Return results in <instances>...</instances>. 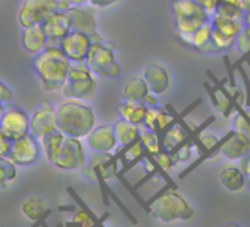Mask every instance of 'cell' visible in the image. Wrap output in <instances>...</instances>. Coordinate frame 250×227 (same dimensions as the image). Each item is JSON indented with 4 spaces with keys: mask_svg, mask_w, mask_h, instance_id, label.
Returning <instances> with one entry per match:
<instances>
[{
    "mask_svg": "<svg viewBox=\"0 0 250 227\" xmlns=\"http://www.w3.org/2000/svg\"><path fill=\"white\" fill-rule=\"evenodd\" d=\"M96 126L93 108L78 99H66L56 106V129L69 137L84 139Z\"/></svg>",
    "mask_w": 250,
    "mask_h": 227,
    "instance_id": "cell-1",
    "label": "cell"
},
{
    "mask_svg": "<svg viewBox=\"0 0 250 227\" xmlns=\"http://www.w3.org/2000/svg\"><path fill=\"white\" fill-rule=\"evenodd\" d=\"M71 61L63 55L58 45H47L33 61L34 71L44 91H61L66 81V74Z\"/></svg>",
    "mask_w": 250,
    "mask_h": 227,
    "instance_id": "cell-2",
    "label": "cell"
},
{
    "mask_svg": "<svg viewBox=\"0 0 250 227\" xmlns=\"http://www.w3.org/2000/svg\"><path fill=\"white\" fill-rule=\"evenodd\" d=\"M149 212L155 220L164 224L188 221L194 217V208L190 201L174 189H167L158 195L150 202Z\"/></svg>",
    "mask_w": 250,
    "mask_h": 227,
    "instance_id": "cell-3",
    "label": "cell"
},
{
    "mask_svg": "<svg viewBox=\"0 0 250 227\" xmlns=\"http://www.w3.org/2000/svg\"><path fill=\"white\" fill-rule=\"evenodd\" d=\"M172 17L175 30L180 39L190 36L199 27L210 21V15L196 2V0H174Z\"/></svg>",
    "mask_w": 250,
    "mask_h": 227,
    "instance_id": "cell-4",
    "label": "cell"
},
{
    "mask_svg": "<svg viewBox=\"0 0 250 227\" xmlns=\"http://www.w3.org/2000/svg\"><path fill=\"white\" fill-rule=\"evenodd\" d=\"M85 64L94 75L104 78H115L122 71L116 59L115 49L109 43H106V40H97L91 43V47L85 58Z\"/></svg>",
    "mask_w": 250,
    "mask_h": 227,
    "instance_id": "cell-5",
    "label": "cell"
},
{
    "mask_svg": "<svg viewBox=\"0 0 250 227\" xmlns=\"http://www.w3.org/2000/svg\"><path fill=\"white\" fill-rule=\"evenodd\" d=\"M50 164L63 171L83 170L84 165L87 164V152L83 139L63 136Z\"/></svg>",
    "mask_w": 250,
    "mask_h": 227,
    "instance_id": "cell-6",
    "label": "cell"
},
{
    "mask_svg": "<svg viewBox=\"0 0 250 227\" xmlns=\"http://www.w3.org/2000/svg\"><path fill=\"white\" fill-rule=\"evenodd\" d=\"M58 11V0H22L18 9V23L22 28L42 25Z\"/></svg>",
    "mask_w": 250,
    "mask_h": 227,
    "instance_id": "cell-7",
    "label": "cell"
},
{
    "mask_svg": "<svg viewBox=\"0 0 250 227\" xmlns=\"http://www.w3.org/2000/svg\"><path fill=\"white\" fill-rule=\"evenodd\" d=\"M42 157V146L40 140L34 137L31 133L12 140L11 151L8 158L17 167H30L34 165Z\"/></svg>",
    "mask_w": 250,
    "mask_h": 227,
    "instance_id": "cell-8",
    "label": "cell"
},
{
    "mask_svg": "<svg viewBox=\"0 0 250 227\" xmlns=\"http://www.w3.org/2000/svg\"><path fill=\"white\" fill-rule=\"evenodd\" d=\"M0 130L11 140L20 139L30 133V114L18 106H8L0 118Z\"/></svg>",
    "mask_w": 250,
    "mask_h": 227,
    "instance_id": "cell-9",
    "label": "cell"
},
{
    "mask_svg": "<svg viewBox=\"0 0 250 227\" xmlns=\"http://www.w3.org/2000/svg\"><path fill=\"white\" fill-rule=\"evenodd\" d=\"M84 168L90 173L91 179H102L109 180L118 176L119 167H118V158L113 155V152H94L91 151V155L87 157V164Z\"/></svg>",
    "mask_w": 250,
    "mask_h": 227,
    "instance_id": "cell-10",
    "label": "cell"
},
{
    "mask_svg": "<svg viewBox=\"0 0 250 227\" xmlns=\"http://www.w3.org/2000/svg\"><path fill=\"white\" fill-rule=\"evenodd\" d=\"M91 43L93 40L88 34L71 30L63 39L59 40L58 46L71 62H83L87 58Z\"/></svg>",
    "mask_w": 250,
    "mask_h": 227,
    "instance_id": "cell-11",
    "label": "cell"
},
{
    "mask_svg": "<svg viewBox=\"0 0 250 227\" xmlns=\"http://www.w3.org/2000/svg\"><path fill=\"white\" fill-rule=\"evenodd\" d=\"M56 129V106L50 102H42L30 115V133L40 139Z\"/></svg>",
    "mask_w": 250,
    "mask_h": 227,
    "instance_id": "cell-12",
    "label": "cell"
},
{
    "mask_svg": "<svg viewBox=\"0 0 250 227\" xmlns=\"http://www.w3.org/2000/svg\"><path fill=\"white\" fill-rule=\"evenodd\" d=\"M249 151H250V139L234 130L228 133L222 140H219L218 145V152L221 154V157H224L231 162L240 161Z\"/></svg>",
    "mask_w": 250,
    "mask_h": 227,
    "instance_id": "cell-13",
    "label": "cell"
},
{
    "mask_svg": "<svg viewBox=\"0 0 250 227\" xmlns=\"http://www.w3.org/2000/svg\"><path fill=\"white\" fill-rule=\"evenodd\" d=\"M142 75H143L145 81L147 83L149 91L155 96L165 94L171 87V75H169L168 69L158 62L147 64L145 67Z\"/></svg>",
    "mask_w": 250,
    "mask_h": 227,
    "instance_id": "cell-14",
    "label": "cell"
},
{
    "mask_svg": "<svg viewBox=\"0 0 250 227\" xmlns=\"http://www.w3.org/2000/svg\"><path fill=\"white\" fill-rule=\"evenodd\" d=\"M84 139L88 149L94 152H113L118 148L113 127L107 124L94 126V129Z\"/></svg>",
    "mask_w": 250,
    "mask_h": 227,
    "instance_id": "cell-15",
    "label": "cell"
},
{
    "mask_svg": "<svg viewBox=\"0 0 250 227\" xmlns=\"http://www.w3.org/2000/svg\"><path fill=\"white\" fill-rule=\"evenodd\" d=\"M42 28L47 37V45H58L71 31V18L68 11L53 12L43 24Z\"/></svg>",
    "mask_w": 250,
    "mask_h": 227,
    "instance_id": "cell-16",
    "label": "cell"
},
{
    "mask_svg": "<svg viewBox=\"0 0 250 227\" xmlns=\"http://www.w3.org/2000/svg\"><path fill=\"white\" fill-rule=\"evenodd\" d=\"M97 91V78L90 77L84 80H66L61 89V94L66 99L91 100Z\"/></svg>",
    "mask_w": 250,
    "mask_h": 227,
    "instance_id": "cell-17",
    "label": "cell"
},
{
    "mask_svg": "<svg viewBox=\"0 0 250 227\" xmlns=\"http://www.w3.org/2000/svg\"><path fill=\"white\" fill-rule=\"evenodd\" d=\"M68 14L71 18V30L85 33L90 37L97 33V20L93 8L78 5V6H72L68 11Z\"/></svg>",
    "mask_w": 250,
    "mask_h": 227,
    "instance_id": "cell-18",
    "label": "cell"
},
{
    "mask_svg": "<svg viewBox=\"0 0 250 227\" xmlns=\"http://www.w3.org/2000/svg\"><path fill=\"white\" fill-rule=\"evenodd\" d=\"M20 211L22 214L24 218L33 221V223H39L43 218H46L50 214V208L46 202V199L40 195H30L27 196L21 205H20Z\"/></svg>",
    "mask_w": 250,
    "mask_h": 227,
    "instance_id": "cell-19",
    "label": "cell"
},
{
    "mask_svg": "<svg viewBox=\"0 0 250 227\" xmlns=\"http://www.w3.org/2000/svg\"><path fill=\"white\" fill-rule=\"evenodd\" d=\"M219 183L231 193H238L247 186V177L237 164L225 165L219 173Z\"/></svg>",
    "mask_w": 250,
    "mask_h": 227,
    "instance_id": "cell-20",
    "label": "cell"
},
{
    "mask_svg": "<svg viewBox=\"0 0 250 227\" xmlns=\"http://www.w3.org/2000/svg\"><path fill=\"white\" fill-rule=\"evenodd\" d=\"M21 43H22V47L28 53L37 55L47 46V37H46L42 25H33V27L22 28Z\"/></svg>",
    "mask_w": 250,
    "mask_h": 227,
    "instance_id": "cell-21",
    "label": "cell"
},
{
    "mask_svg": "<svg viewBox=\"0 0 250 227\" xmlns=\"http://www.w3.org/2000/svg\"><path fill=\"white\" fill-rule=\"evenodd\" d=\"M147 83L145 81L143 75H133L124 81L122 86V97L124 100L131 102H143L145 97L149 94Z\"/></svg>",
    "mask_w": 250,
    "mask_h": 227,
    "instance_id": "cell-22",
    "label": "cell"
},
{
    "mask_svg": "<svg viewBox=\"0 0 250 227\" xmlns=\"http://www.w3.org/2000/svg\"><path fill=\"white\" fill-rule=\"evenodd\" d=\"M147 106L143 102H131V100H124L118 106L119 118L128 121L136 126H142L145 121Z\"/></svg>",
    "mask_w": 250,
    "mask_h": 227,
    "instance_id": "cell-23",
    "label": "cell"
},
{
    "mask_svg": "<svg viewBox=\"0 0 250 227\" xmlns=\"http://www.w3.org/2000/svg\"><path fill=\"white\" fill-rule=\"evenodd\" d=\"M112 127H113V133H115V137H116V142H118L119 148L127 146V145H130V143H133V142H136L139 139L140 126L131 124L128 121L119 118Z\"/></svg>",
    "mask_w": 250,
    "mask_h": 227,
    "instance_id": "cell-24",
    "label": "cell"
},
{
    "mask_svg": "<svg viewBox=\"0 0 250 227\" xmlns=\"http://www.w3.org/2000/svg\"><path fill=\"white\" fill-rule=\"evenodd\" d=\"M186 140H187V132L180 124H172L165 132L161 133V145H162V149H165L168 152H172L175 148H178Z\"/></svg>",
    "mask_w": 250,
    "mask_h": 227,
    "instance_id": "cell-25",
    "label": "cell"
},
{
    "mask_svg": "<svg viewBox=\"0 0 250 227\" xmlns=\"http://www.w3.org/2000/svg\"><path fill=\"white\" fill-rule=\"evenodd\" d=\"M210 24L215 31H218L227 37H232V39H235L238 36V33L241 31V28L244 27L243 21L228 20V18L216 17V15H210Z\"/></svg>",
    "mask_w": 250,
    "mask_h": 227,
    "instance_id": "cell-26",
    "label": "cell"
},
{
    "mask_svg": "<svg viewBox=\"0 0 250 227\" xmlns=\"http://www.w3.org/2000/svg\"><path fill=\"white\" fill-rule=\"evenodd\" d=\"M210 39H212V24H210V21H209V23L203 24L202 27H199V28H197L194 33H191L190 36L183 37L181 42H184L186 45L191 46L193 49L202 52L203 47L210 42Z\"/></svg>",
    "mask_w": 250,
    "mask_h": 227,
    "instance_id": "cell-27",
    "label": "cell"
},
{
    "mask_svg": "<svg viewBox=\"0 0 250 227\" xmlns=\"http://www.w3.org/2000/svg\"><path fill=\"white\" fill-rule=\"evenodd\" d=\"M139 139L140 142L143 143L145 149H146V154L149 155H155L158 154L161 149H162V145H161V135L156 132V130H152V129H147L145 126H140V135H139Z\"/></svg>",
    "mask_w": 250,
    "mask_h": 227,
    "instance_id": "cell-28",
    "label": "cell"
},
{
    "mask_svg": "<svg viewBox=\"0 0 250 227\" xmlns=\"http://www.w3.org/2000/svg\"><path fill=\"white\" fill-rule=\"evenodd\" d=\"M62 139H63V135L59 130L50 132V133H47V135H44L43 137L39 139L40 140V146H42V154L47 158L49 162L55 157V154H56Z\"/></svg>",
    "mask_w": 250,
    "mask_h": 227,
    "instance_id": "cell-29",
    "label": "cell"
},
{
    "mask_svg": "<svg viewBox=\"0 0 250 227\" xmlns=\"http://www.w3.org/2000/svg\"><path fill=\"white\" fill-rule=\"evenodd\" d=\"M18 177V167L8 158L0 157V187L12 184Z\"/></svg>",
    "mask_w": 250,
    "mask_h": 227,
    "instance_id": "cell-30",
    "label": "cell"
},
{
    "mask_svg": "<svg viewBox=\"0 0 250 227\" xmlns=\"http://www.w3.org/2000/svg\"><path fill=\"white\" fill-rule=\"evenodd\" d=\"M145 155H146V149H145L143 143L140 142V139H137L136 142L122 148L121 158H122V161L125 164L130 165V164H134V162L140 161Z\"/></svg>",
    "mask_w": 250,
    "mask_h": 227,
    "instance_id": "cell-31",
    "label": "cell"
},
{
    "mask_svg": "<svg viewBox=\"0 0 250 227\" xmlns=\"http://www.w3.org/2000/svg\"><path fill=\"white\" fill-rule=\"evenodd\" d=\"M232 130L244 135L246 137L250 139V108L244 111H237L232 117Z\"/></svg>",
    "mask_w": 250,
    "mask_h": 227,
    "instance_id": "cell-32",
    "label": "cell"
},
{
    "mask_svg": "<svg viewBox=\"0 0 250 227\" xmlns=\"http://www.w3.org/2000/svg\"><path fill=\"white\" fill-rule=\"evenodd\" d=\"M212 15L228 18V20H235V21H243V11L238 5L229 3V2H219L215 12Z\"/></svg>",
    "mask_w": 250,
    "mask_h": 227,
    "instance_id": "cell-33",
    "label": "cell"
},
{
    "mask_svg": "<svg viewBox=\"0 0 250 227\" xmlns=\"http://www.w3.org/2000/svg\"><path fill=\"white\" fill-rule=\"evenodd\" d=\"M171 155H172V158H174L175 164L187 162V161H190V159H191V157H193V145H191V143H188V142L186 140V142H184V143H181L178 148H175V149L171 152Z\"/></svg>",
    "mask_w": 250,
    "mask_h": 227,
    "instance_id": "cell-34",
    "label": "cell"
},
{
    "mask_svg": "<svg viewBox=\"0 0 250 227\" xmlns=\"http://www.w3.org/2000/svg\"><path fill=\"white\" fill-rule=\"evenodd\" d=\"M234 46L241 55L250 53V27H243L238 36L235 37Z\"/></svg>",
    "mask_w": 250,
    "mask_h": 227,
    "instance_id": "cell-35",
    "label": "cell"
},
{
    "mask_svg": "<svg viewBox=\"0 0 250 227\" xmlns=\"http://www.w3.org/2000/svg\"><path fill=\"white\" fill-rule=\"evenodd\" d=\"M153 161L156 162V165L159 168H162L165 171H171L177 165L174 158H172V155H171V152H168L165 149H161L158 154H155L153 155Z\"/></svg>",
    "mask_w": 250,
    "mask_h": 227,
    "instance_id": "cell-36",
    "label": "cell"
},
{
    "mask_svg": "<svg viewBox=\"0 0 250 227\" xmlns=\"http://www.w3.org/2000/svg\"><path fill=\"white\" fill-rule=\"evenodd\" d=\"M212 100L215 103V106L218 108V111H221L225 117L229 115V111H231V100L229 97L222 91V90H216L212 94Z\"/></svg>",
    "mask_w": 250,
    "mask_h": 227,
    "instance_id": "cell-37",
    "label": "cell"
},
{
    "mask_svg": "<svg viewBox=\"0 0 250 227\" xmlns=\"http://www.w3.org/2000/svg\"><path fill=\"white\" fill-rule=\"evenodd\" d=\"M172 124H174V117L168 111L159 108L158 109V115H156V123H155V130L161 135L162 132H165Z\"/></svg>",
    "mask_w": 250,
    "mask_h": 227,
    "instance_id": "cell-38",
    "label": "cell"
},
{
    "mask_svg": "<svg viewBox=\"0 0 250 227\" xmlns=\"http://www.w3.org/2000/svg\"><path fill=\"white\" fill-rule=\"evenodd\" d=\"M68 224H80V226H93L94 220L91 218V215L84 211V209H78L74 217L68 221Z\"/></svg>",
    "mask_w": 250,
    "mask_h": 227,
    "instance_id": "cell-39",
    "label": "cell"
},
{
    "mask_svg": "<svg viewBox=\"0 0 250 227\" xmlns=\"http://www.w3.org/2000/svg\"><path fill=\"white\" fill-rule=\"evenodd\" d=\"M199 140H200V143L203 145V148L205 149H208V151H212L213 148H216L218 145H219V137L216 136V135H213V133H203V135H200V137H199Z\"/></svg>",
    "mask_w": 250,
    "mask_h": 227,
    "instance_id": "cell-40",
    "label": "cell"
},
{
    "mask_svg": "<svg viewBox=\"0 0 250 227\" xmlns=\"http://www.w3.org/2000/svg\"><path fill=\"white\" fill-rule=\"evenodd\" d=\"M14 99V90L5 83L0 80V102L2 103H9L11 100Z\"/></svg>",
    "mask_w": 250,
    "mask_h": 227,
    "instance_id": "cell-41",
    "label": "cell"
},
{
    "mask_svg": "<svg viewBox=\"0 0 250 227\" xmlns=\"http://www.w3.org/2000/svg\"><path fill=\"white\" fill-rule=\"evenodd\" d=\"M11 145H12V140L2 130H0V157H8L9 155Z\"/></svg>",
    "mask_w": 250,
    "mask_h": 227,
    "instance_id": "cell-42",
    "label": "cell"
},
{
    "mask_svg": "<svg viewBox=\"0 0 250 227\" xmlns=\"http://www.w3.org/2000/svg\"><path fill=\"white\" fill-rule=\"evenodd\" d=\"M87 3L96 9H107L118 3V0H87Z\"/></svg>",
    "mask_w": 250,
    "mask_h": 227,
    "instance_id": "cell-43",
    "label": "cell"
},
{
    "mask_svg": "<svg viewBox=\"0 0 250 227\" xmlns=\"http://www.w3.org/2000/svg\"><path fill=\"white\" fill-rule=\"evenodd\" d=\"M196 2H197L209 15H212V14L215 12V9H216L218 3H219V0H196Z\"/></svg>",
    "mask_w": 250,
    "mask_h": 227,
    "instance_id": "cell-44",
    "label": "cell"
},
{
    "mask_svg": "<svg viewBox=\"0 0 250 227\" xmlns=\"http://www.w3.org/2000/svg\"><path fill=\"white\" fill-rule=\"evenodd\" d=\"M240 168L243 170V173L247 176H250V151L240 159Z\"/></svg>",
    "mask_w": 250,
    "mask_h": 227,
    "instance_id": "cell-45",
    "label": "cell"
},
{
    "mask_svg": "<svg viewBox=\"0 0 250 227\" xmlns=\"http://www.w3.org/2000/svg\"><path fill=\"white\" fill-rule=\"evenodd\" d=\"M143 103H145L146 106H156V105H158V96H155V94L149 93V94L145 97Z\"/></svg>",
    "mask_w": 250,
    "mask_h": 227,
    "instance_id": "cell-46",
    "label": "cell"
},
{
    "mask_svg": "<svg viewBox=\"0 0 250 227\" xmlns=\"http://www.w3.org/2000/svg\"><path fill=\"white\" fill-rule=\"evenodd\" d=\"M243 24L244 27H250V9L243 12Z\"/></svg>",
    "mask_w": 250,
    "mask_h": 227,
    "instance_id": "cell-47",
    "label": "cell"
},
{
    "mask_svg": "<svg viewBox=\"0 0 250 227\" xmlns=\"http://www.w3.org/2000/svg\"><path fill=\"white\" fill-rule=\"evenodd\" d=\"M240 8L243 12L249 11L250 9V0H240Z\"/></svg>",
    "mask_w": 250,
    "mask_h": 227,
    "instance_id": "cell-48",
    "label": "cell"
},
{
    "mask_svg": "<svg viewBox=\"0 0 250 227\" xmlns=\"http://www.w3.org/2000/svg\"><path fill=\"white\" fill-rule=\"evenodd\" d=\"M69 2L74 5V6H78V5H85L87 0H69Z\"/></svg>",
    "mask_w": 250,
    "mask_h": 227,
    "instance_id": "cell-49",
    "label": "cell"
},
{
    "mask_svg": "<svg viewBox=\"0 0 250 227\" xmlns=\"http://www.w3.org/2000/svg\"><path fill=\"white\" fill-rule=\"evenodd\" d=\"M3 111H5V103L0 102V118H2V115H3Z\"/></svg>",
    "mask_w": 250,
    "mask_h": 227,
    "instance_id": "cell-50",
    "label": "cell"
},
{
    "mask_svg": "<svg viewBox=\"0 0 250 227\" xmlns=\"http://www.w3.org/2000/svg\"><path fill=\"white\" fill-rule=\"evenodd\" d=\"M247 186L250 187V176H247Z\"/></svg>",
    "mask_w": 250,
    "mask_h": 227,
    "instance_id": "cell-51",
    "label": "cell"
},
{
    "mask_svg": "<svg viewBox=\"0 0 250 227\" xmlns=\"http://www.w3.org/2000/svg\"><path fill=\"white\" fill-rule=\"evenodd\" d=\"M238 2H240V0H238Z\"/></svg>",
    "mask_w": 250,
    "mask_h": 227,
    "instance_id": "cell-52",
    "label": "cell"
}]
</instances>
